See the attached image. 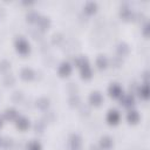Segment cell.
<instances>
[{
	"label": "cell",
	"mask_w": 150,
	"mask_h": 150,
	"mask_svg": "<svg viewBox=\"0 0 150 150\" xmlns=\"http://www.w3.org/2000/svg\"><path fill=\"white\" fill-rule=\"evenodd\" d=\"M102 100H103V97H102V95H101L98 91L93 93V94L90 95V97H89V101H90V103H91L93 105H100V104L102 103Z\"/></svg>",
	"instance_id": "obj_5"
},
{
	"label": "cell",
	"mask_w": 150,
	"mask_h": 150,
	"mask_svg": "<svg viewBox=\"0 0 150 150\" xmlns=\"http://www.w3.org/2000/svg\"><path fill=\"white\" fill-rule=\"evenodd\" d=\"M109 94H110L111 97H115V98L116 97H120L122 95V88L118 84L114 83V84H111L109 87Z\"/></svg>",
	"instance_id": "obj_4"
},
{
	"label": "cell",
	"mask_w": 150,
	"mask_h": 150,
	"mask_svg": "<svg viewBox=\"0 0 150 150\" xmlns=\"http://www.w3.org/2000/svg\"><path fill=\"white\" fill-rule=\"evenodd\" d=\"M28 150H41V145H40V143H38V142H30L29 144H28Z\"/></svg>",
	"instance_id": "obj_20"
},
{
	"label": "cell",
	"mask_w": 150,
	"mask_h": 150,
	"mask_svg": "<svg viewBox=\"0 0 150 150\" xmlns=\"http://www.w3.org/2000/svg\"><path fill=\"white\" fill-rule=\"evenodd\" d=\"M70 150H81L82 149V142H81V137L79 135H71L70 137Z\"/></svg>",
	"instance_id": "obj_2"
},
{
	"label": "cell",
	"mask_w": 150,
	"mask_h": 150,
	"mask_svg": "<svg viewBox=\"0 0 150 150\" xmlns=\"http://www.w3.org/2000/svg\"><path fill=\"white\" fill-rule=\"evenodd\" d=\"M27 20H28L29 22L38 21V14H35V13H30L29 15H27Z\"/></svg>",
	"instance_id": "obj_21"
},
{
	"label": "cell",
	"mask_w": 150,
	"mask_h": 150,
	"mask_svg": "<svg viewBox=\"0 0 150 150\" xmlns=\"http://www.w3.org/2000/svg\"><path fill=\"white\" fill-rule=\"evenodd\" d=\"M5 83H6V84H13V83H14V77H13L12 75H9V76L7 75V76L5 77Z\"/></svg>",
	"instance_id": "obj_22"
},
{
	"label": "cell",
	"mask_w": 150,
	"mask_h": 150,
	"mask_svg": "<svg viewBox=\"0 0 150 150\" xmlns=\"http://www.w3.org/2000/svg\"><path fill=\"white\" fill-rule=\"evenodd\" d=\"M128 52H129V48H128V46L124 45V43H121V45L117 47V53H118L121 56L128 54Z\"/></svg>",
	"instance_id": "obj_15"
},
{
	"label": "cell",
	"mask_w": 150,
	"mask_h": 150,
	"mask_svg": "<svg viewBox=\"0 0 150 150\" xmlns=\"http://www.w3.org/2000/svg\"><path fill=\"white\" fill-rule=\"evenodd\" d=\"M91 150H98L96 146H91Z\"/></svg>",
	"instance_id": "obj_24"
},
{
	"label": "cell",
	"mask_w": 150,
	"mask_h": 150,
	"mask_svg": "<svg viewBox=\"0 0 150 150\" xmlns=\"http://www.w3.org/2000/svg\"><path fill=\"white\" fill-rule=\"evenodd\" d=\"M138 118H139V115H138V112L135 111V110H132V111H130V112L128 114V121H129L130 123H136V122L138 121Z\"/></svg>",
	"instance_id": "obj_12"
},
{
	"label": "cell",
	"mask_w": 150,
	"mask_h": 150,
	"mask_svg": "<svg viewBox=\"0 0 150 150\" xmlns=\"http://www.w3.org/2000/svg\"><path fill=\"white\" fill-rule=\"evenodd\" d=\"M148 94H149L148 84L142 86V87H141V89H139V96H142L143 98H148Z\"/></svg>",
	"instance_id": "obj_17"
},
{
	"label": "cell",
	"mask_w": 150,
	"mask_h": 150,
	"mask_svg": "<svg viewBox=\"0 0 150 150\" xmlns=\"http://www.w3.org/2000/svg\"><path fill=\"white\" fill-rule=\"evenodd\" d=\"M1 143H2V142H1V138H0V144H1Z\"/></svg>",
	"instance_id": "obj_25"
},
{
	"label": "cell",
	"mask_w": 150,
	"mask_h": 150,
	"mask_svg": "<svg viewBox=\"0 0 150 150\" xmlns=\"http://www.w3.org/2000/svg\"><path fill=\"white\" fill-rule=\"evenodd\" d=\"M9 68V63L7 62V61H2L1 63H0V69L1 70H7Z\"/></svg>",
	"instance_id": "obj_23"
},
{
	"label": "cell",
	"mask_w": 150,
	"mask_h": 150,
	"mask_svg": "<svg viewBox=\"0 0 150 150\" xmlns=\"http://www.w3.org/2000/svg\"><path fill=\"white\" fill-rule=\"evenodd\" d=\"M100 144H101V148H102V149L109 150V149L112 146V139H111L109 136H104V137L101 138Z\"/></svg>",
	"instance_id": "obj_7"
},
{
	"label": "cell",
	"mask_w": 150,
	"mask_h": 150,
	"mask_svg": "<svg viewBox=\"0 0 150 150\" xmlns=\"http://www.w3.org/2000/svg\"><path fill=\"white\" fill-rule=\"evenodd\" d=\"M96 64H97V67H98L100 69H104V68L107 67V59H105L104 56H102V55H100V56L97 57V61H96Z\"/></svg>",
	"instance_id": "obj_13"
},
{
	"label": "cell",
	"mask_w": 150,
	"mask_h": 150,
	"mask_svg": "<svg viewBox=\"0 0 150 150\" xmlns=\"http://www.w3.org/2000/svg\"><path fill=\"white\" fill-rule=\"evenodd\" d=\"M39 26H40L41 29H46V28L49 26V20L46 19V18L40 19V20H39Z\"/></svg>",
	"instance_id": "obj_19"
},
{
	"label": "cell",
	"mask_w": 150,
	"mask_h": 150,
	"mask_svg": "<svg viewBox=\"0 0 150 150\" xmlns=\"http://www.w3.org/2000/svg\"><path fill=\"white\" fill-rule=\"evenodd\" d=\"M59 73L61 76H68L71 73V66L68 62H63L59 68Z\"/></svg>",
	"instance_id": "obj_6"
},
{
	"label": "cell",
	"mask_w": 150,
	"mask_h": 150,
	"mask_svg": "<svg viewBox=\"0 0 150 150\" xmlns=\"http://www.w3.org/2000/svg\"><path fill=\"white\" fill-rule=\"evenodd\" d=\"M0 124H1V122H0Z\"/></svg>",
	"instance_id": "obj_26"
},
{
	"label": "cell",
	"mask_w": 150,
	"mask_h": 150,
	"mask_svg": "<svg viewBox=\"0 0 150 150\" xmlns=\"http://www.w3.org/2000/svg\"><path fill=\"white\" fill-rule=\"evenodd\" d=\"M15 47H16V50H18L20 54H22V55H25V54H27V53L29 52V45H28V42H27L25 39H22V38H19V39L15 41Z\"/></svg>",
	"instance_id": "obj_1"
},
{
	"label": "cell",
	"mask_w": 150,
	"mask_h": 150,
	"mask_svg": "<svg viewBox=\"0 0 150 150\" xmlns=\"http://www.w3.org/2000/svg\"><path fill=\"white\" fill-rule=\"evenodd\" d=\"M107 120H108V122L110 124H117L118 121H120V112L117 110H110L108 112Z\"/></svg>",
	"instance_id": "obj_3"
},
{
	"label": "cell",
	"mask_w": 150,
	"mask_h": 150,
	"mask_svg": "<svg viewBox=\"0 0 150 150\" xmlns=\"http://www.w3.org/2000/svg\"><path fill=\"white\" fill-rule=\"evenodd\" d=\"M84 11H86L88 14L94 13V12L96 11V4H94V2H88V4L86 5V7H84Z\"/></svg>",
	"instance_id": "obj_16"
},
{
	"label": "cell",
	"mask_w": 150,
	"mask_h": 150,
	"mask_svg": "<svg viewBox=\"0 0 150 150\" xmlns=\"http://www.w3.org/2000/svg\"><path fill=\"white\" fill-rule=\"evenodd\" d=\"M81 74H82L83 79H90L91 77V69H90L88 62L81 67Z\"/></svg>",
	"instance_id": "obj_9"
},
{
	"label": "cell",
	"mask_w": 150,
	"mask_h": 150,
	"mask_svg": "<svg viewBox=\"0 0 150 150\" xmlns=\"http://www.w3.org/2000/svg\"><path fill=\"white\" fill-rule=\"evenodd\" d=\"M48 104H49V101H48L47 98H45V97L38 100V102H36V105H38L40 109H47Z\"/></svg>",
	"instance_id": "obj_14"
},
{
	"label": "cell",
	"mask_w": 150,
	"mask_h": 150,
	"mask_svg": "<svg viewBox=\"0 0 150 150\" xmlns=\"http://www.w3.org/2000/svg\"><path fill=\"white\" fill-rule=\"evenodd\" d=\"M5 116H6L7 120H14L18 116V114H16V111L14 109H9V110H7L5 112Z\"/></svg>",
	"instance_id": "obj_18"
},
{
	"label": "cell",
	"mask_w": 150,
	"mask_h": 150,
	"mask_svg": "<svg viewBox=\"0 0 150 150\" xmlns=\"http://www.w3.org/2000/svg\"><path fill=\"white\" fill-rule=\"evenodd\" d=\"M16 127L21 130H26L28 127H29V121L25 117H19L18 122H16Z\"/></svg>",
	"instance_id": "obj_10"
},
{
	"label": "cell",
	"mask_w": 150,
	"mask_h": 150,
	"mask_svg": "<svg viewBox=\"0 0 150 150\" xmlns=\"http://www.w3.org/2000/svg\"><path fill=\"white\" fill-rule=\"evenodd\" d=\"M34 71L30 69V68H23L22 70H21V77L23 79V80H26V81H29V80H32V79H34Z\"/></svg>",
	"instance_id": "obj_8"
},
{
	"label": "cell",
	"mask_w": 150,
	"mask_h": 150,
	"mask_svg": "<svg viewBox=\"0 0 150 150\" xmlns=\"http://www.w3.org/2000/svg\"><path fill=\"white\" fill-rule=\"evenodd\" d=\"M121 103L124 107H131L134 104V97L131 95H123L121 98Z\"/></svg>",
	"instance_id": "obj_11"
}]
</instances>
